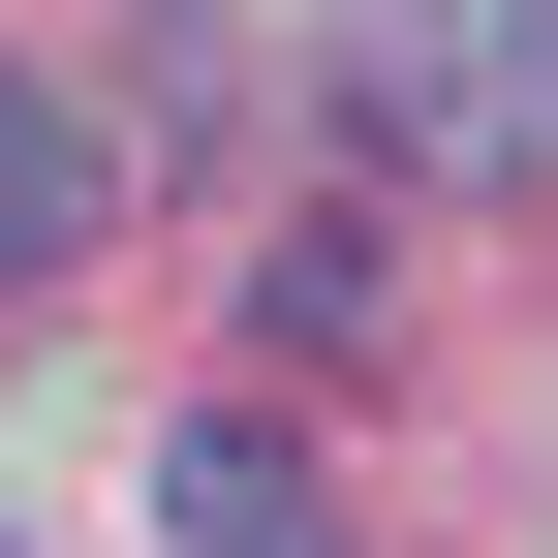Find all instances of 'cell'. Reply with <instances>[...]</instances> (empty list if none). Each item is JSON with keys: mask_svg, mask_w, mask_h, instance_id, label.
<instances>
[{"mask_svg": "<svg viewBox=\"0 0 558 558\" xmlns=\"http://www.w3.org/2000/svg\"><path fill=\"white\" fill-rule=\"evenodd\" d=\"M341 124L373 156H558V0H341Z\"/></svg>", "mask_w": 558, "mask_h": 558, "instance_id": "1", "label": "cell"}, {"mask_svg": "<svg viewBox=\"0 0 558 558\" xmlns=\"http://www.w3.org/2000/svg\"><path fill=\"white\" fill-rule=\"evenodd\" d=\"M156 558H341L311 435H248V403H186V435H156Z\"/></svg>", "mask_w": 558, "mask_h": 558, "instance_id": "2", "label": "cell"}, {"mask_svg": "<svg viewBox=\"0 0 558 558\" xmlns=\"http://www.w3.org/2000/svg\"><path fill=\"white\" fill-rule=\"evenodd\" d=\"M94 218H124V124L62 94V62H0V279H62Z\"/></svg>", "mask_w": 558, "mask_h": 558, "instance_id": "3", "label": "cell"}]
</instances>
